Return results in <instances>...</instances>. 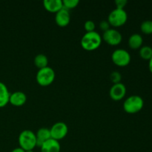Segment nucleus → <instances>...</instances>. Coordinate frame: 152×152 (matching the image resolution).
Instances as JSON below:
<instances>
[{
	"mask_svg": "<svg viewBox=\"0 0 152 152\" xmlns=\"http://www.w3.org/2000/svg\"><path fill=\"white\" fill-rule=\"evenodd\" d=\"M71 22V15L69 10L65 8H62L55 13V22L58 26L65 28L68 26Z\"/></svg>",
	"mask_w": 152,
	"mask_h": 152,
	"instance_id": "9d476101",
	"label": "nucleus"
},
{
	"mask_svg": "<svg viewBox=\"0 0 152 152\" xmlns=\"http://www.w3.org/2000/svg\"><path fill=\"white\" fill-rule=\"evenodd\" d=\"M43 7L50 13H56L59 10L63 8L62 0H44Z\"/></svg>",
	"mask_w": 152,
	"mask_h": 152,
	"instance_id": "ddd939ff",
	"label": "nucleus"
},
{
	"mask_svg": "<svg viewBox=\"0 0 152 152\" xmlns=\"http://www.w3.org/2000/svg\"><path fill=\"white\" fill-rule=\"evenodd\" d=\"M102 39L99 34L96 31L87 32L83 36L81 39L82 48L87 51H93L100 47Z\"/></svg>",
	"mask_w": 152,
	"mask_h": 152,
	"instance_id": "f257e3e1",
	"label": "nucleus"
},
{
	"mask_svg": "<svg viewBox=\"0 0 152 152\" xmlns=\"http://www.w3.org/2000/svg\"><path fill=\"white\" fill-rule=\"evenodd\" d=\"M144 106V101L138 95L129 96L123 102V109L126 113L134 114L140 111Z\"/></svg>",
	"mask_w": 152,
	"mask_h": 152,
	"instance_id": "7ed1b4c3",
	"label": "nucleus"
},
{
	"mask_svg": "<svg viewBox=\"0 0 152 152\" xmlns=\"http://www.w3.org/2000/svg\"><path fill=\"white\" fill-rule=\"evenodd\" d=\"M10 93L4 83L0 82V108H3L9 103Z\"/></svg>",
	"mask_w": 152,
	"mask_h": 152,
	"instance_id": "2eb2a0df",
	"label": "nucleus"
},
{
	"mask_svg": "<svg viewBox=\"0 0 152 152\" xmlns=\"http://www.w3.org/2000/svg\"><path fill=\"white\" fill-rule=\"evenodd\" d=\"M79 3H80L79 0H63L62 1L63 7L68 10H72V9L77 7Z\"/></svg>",
	"mask_w": 152,
	"mask_h": 152,
	"instance_id": "aec40b11",
	"label": "nucleus"
},
{
	"mask_svg": "<svg viewBox=\"0 0 152 152\" xmlns=\"http://www.w3.org/2000/svg\"><path fill=\"white\" fill-rule=\"evenodd\" d=\"M140 56L144 60L149 61L152 57V48L150 46H142L140 48Z\"/></svg>",
	"mask_w": 152,
	"mask_h": 152,
	"instance_id": "a211bd4d",
	"label": "nucleus"
},
{
	"mask_svg": "<svg viewBox=\"0 0 152 152\" xmlns=\"http://www.w3.org/2000/svg\"><path fill=\"white\" fill-rule=\"evenodd\" d=\"M140 29L143 34H152V21L145 20L142 22L140 25Z\"/></svg>",
	"mask_w": 152,
	"mask_h": 152,
	"instance_id": "6ab92c4d",
	"label": "nucleus"
},
{
	"mask_svg": "<svg viewBox=\"0 0 152 152\" xmlns=\"http://www.w3.org/2000/svg\"><path fill=\"white\" fill-rule=\"evenodd\" d=\"M148 68H149L150 72L152 74V57L149 61H148Z\"/></svg>",
	"mask_w": 152,
	"mask_h": 152,
	"instance_id": "a878e982",
	"label": "nucleus"
},
{
	"mask_svg": "<svg viewBox=\"0 0 152 152\" xmlns=\"http://www.w3.org/2000/svg\"><path fill=\"white\" fill-rule=\"evenodd\" d=\"M61 146L59 141L50 139L48 140L40 146L41 152H60Z\"/></svg>",
	"mask_w": 152,
	"mask_h": 152,
	"instance_id": "f8f14e48",
	"label": "nucleus"
},
{
	"mask_svg": "<svg viewBox=\"0 0 152 152\" xmlns=\"http://www.w3.org/2000/svg\"><path fill=\"white\" fill-rule=\"evenodd\" d=\"M25 152H34V150H30V151H26Z\"/></svg>",
	"mask_w": 152,
	"mask_h": 152,
	"instance_id": "bb28decb",
	"label": "nucleus"
},
{
	"mask_svg": "<svg viewBox=\"0 0 152 152\" xmlns=\"http://www.w3.org/2000/svg\"><path fill=\"white\" fill-rule=\"evenodd\" d=\"M95 28H96V25H95L94 22H93L92 20H88L85 22L84 28L86 33L94 31Z\"/></svg>",
	"mask_w": 152,
	"mask_h": 152,
	"instance_id": "4be33fe9",
	"label": "nucleus"
},
{
	"mask_svg": "<svg viewBox=\"0 0 152 152\" xmlns=\"http://www.w3.org/2000/svg\"><path fill=\"white\" fill-rule=\"evenodd\" d=\"M102 39L111 46H117L121 43L123 40V36L121 33L114 28H110L109 30L103 32Z\"/></svg>",
	"mask_w": 152,
	"mask_h": 152,
	"instance_id": "6e6552de",
	"label": "nucleus"
},
{
	"mask_svg": "<svg viewBox=\"0 0 152 152\" xmlns=\"http://www.w3.org/2000/svg\"><path fill=\"white\" fill-rule=\"evenodd\" d=\"M129 46L133 50L140 49L143 43V39L142 36L139 34H134L129 37Z\"/></svg>",
	"mask_w": 152,
	"mask_h": 152,
	"instance_id": "dca6fc26",
	"label": "nucleus"
},
{
	"mask_svg": "<svg viewBox=\"0 0 152 152\" xmlns=\"http://www.w3.org/2000/svg\"><path fill=\"white\" fill-rule=\"evenodd\" d=\"M27 101V96L22 91H15L11 93L9 98V103L16 107H20L25 105Z\"/></svg>",
	"mask_w": 152,
	"mask_h": 152,
	"instance_id": "9b49d317",
	"label": "nucleus"
},
{
	"mask_svg": "<svg viewBox=\"0 0 152 152\" xmlns=\"http://www.w3.org/2000/svg\"><path fill=\"white\" fill-rule=\"evenodd\" d=\"M110 80L114 84H117V83H121L122 75L118 71H113L110 75Z\"/></svg>",
	"mask_w": 152,
	"mask_h": 152,
	"instance_id": "412c9836",
	"label": "nucleus"
},
{
	"mask_svg": "<svg viewBox=\"0 0 152 152\" xmlns=\"http://www.w3.org/2000/svg\"><path fill=\"white\" fill-rule=\"evenodd\" d=\"M34 65H36L37 68H38L39 69H42V68L48 67V57L45 54L39 53L34 58Z\"/></svg>",
	"mask_w": 152,
	"mask_h": 152,
	"instance_id": "f3484780",
	"label": "nucleus"
},
{
	"mask_svg": "<svg viewBox=\"0 0 152 152\" xmlns=\"http://www.w3.org/2000/svg\"><path fill=\"white\" fill-rule=\"evenodd\" d=\"M50 129L47 128H41L36 133V139H37V146L40 147L45 141L50 139Z\"/></svg>",
	"mask_w": 152,
	"mask_h": 152,
	"instance_id": "4468645a",
	"label": "nucleus"
},
{
	"mask_svg": "<svg viewBox=\"0 0 152 152\" xmlns=\"http://www.w3.org/2000/svg\"><path fill=\"white\" fill-rule=\"evenodd\" d=\"M116 5V8L118 9H124V7H126V4H127L128 1L127 0H116L114 1Z\"/></svg>",
	"mask_w": 152,
	"mask_h": 152,
	"instance_id": "b1692460",
	"label": "nucleus"
},
{
	"mask_svg": "<svg viewBox=\"0 0 152 152\" xmlns=\"http://www.w3.org/2000/svg\"><path fill=\"white\" fill-rule=\"evenodd\" d=\"M126 94V87L123 83L114 84L109 90V96L114 101H120Z\"/></svg>",
	"mask_w": 152,
	"mask_h": 152,
	"instance_id": "1a4fd4ad",
	"label": "nucleus"
},
{
	"mask_svg": "<svg viewBox=\"0 0 152 152\" xmlns=\"http://www.w3.org/2000/svg\"><path fill=\"white\" fill-rule=\"evenodd\" d=\"M11 152H25V151H24L22 148H21L20 147H18V148H14L11 151Z\"/></svg>",
	"mask_w": 152,
	"mask_h": 152,
	"instance_id": "393cba45",
	"label": "nucleus"
},
{
	"mask_svg": "<svg viewBox=\"0 0 152 152\" xmlns=\"http://www.w3.org/2000/svg\"><path fill=\"white\" fill-rule=\"evenodd\" d=\"M99 28H100V29L103 32H105V31H108V30H109L111 28V25H110L108 20H102L99 23Z\"/></svg>",
	"mask_w": 152,
	"mask_h": 152,
	"instance_id": "5701e85b",
	"label": "nucleus"
},
{
	"mask_svg": "<svg viewBox=\"0 0 152 152\" xmlns=\"http://www.w3.org/2000/svg\"><path fill=\"white\" fill-rule=\"evenodd\" d=\"M19 147L24 151L34 150L37 147V139L36 134L31 130H24L19 134Z\"/></svg>",
	"mask_w": 152,
	"mask_h": 152,
	"instance_id": "f03ea898",
	"label": "nucleus"
},
{
	"mask_svg": "<svg viewBox=\"0 0 152 152\" xmlns=\"http://www.w3.org/2000/svg\"><path fill=\"white\" fill-rule=\"evenodd\" d=\"M131 55L125 49H116L111 54L113 63L118 67H126L131 62Z\"/></svg>",
	"mask_w": 152,
	"mask_h": 152,
	"instance_id": "423d86ee",
	"label": "nucleus"
},
{
	"mask_svg": "<svg viewBox=\"0 0 152 152\" xmlns=\"http://www.w3.org/2000/svg\"><path fill=\"white\" fill-rule=\"evenodd\" d=\"M128 14L124 9L115 8L110 12L108 16V22L114 28H120L126 23Z\"/></svg>",
	"mask_w": 152,
	"mask_h": 152,
	"instance_id": "39448f33",
	"label": "nucleus"
},
{
	"mask_svg": "<svg viewBox=\"0 0 152 152\" xmlns=\"http://www.w3.org/2000/svg\"><path fill=\"white\" fill-rule=\"evenodd\" d=\"M68 126L63 122H57L54 123L50 129V137L57 141L64 139L68 134Z\"/></svg>",
	"mask_w": 152,
	"mask_h": 152,
	"instance_id": "0eeeda50",
	"label": "nucleus"
},
{
	"mask_svg": "<svg viewBox=\"0 0 152 152\" xmlns=\"http://www.w3.org/2000/svg\"><path fill=\"white\" fill-rule=\"evenodd\" d=\"M56 77L54 70L48 66L42 69H39L36 76V80L38 85L42 87H47L53 83Z\"/></svg>",
	"mask_w": 152,
	"mask_h": 152,
	"instance_id": "20e7f679",
	"label": "nucleus"
}]
</instances>
